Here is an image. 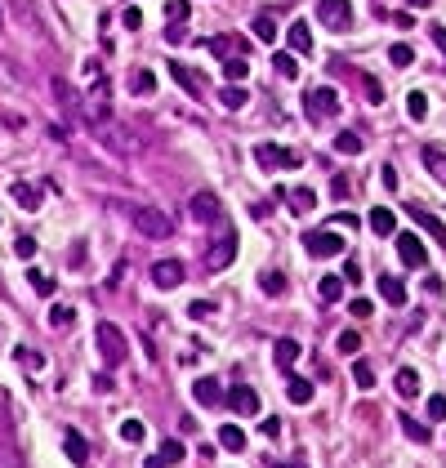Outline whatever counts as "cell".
I'll return each instance as SVG.
<instances>
[{"label":"cell","mask_w":446,"mask_h":468,"mask_svg":"<svg viewBox=\"0 0 446 468\" xmlns=\"http://www.w3.org/2000/svg\"><path fill=\"white\" fill-rule=\"evenodd\" d=\"M304 112H308V121H330L339 112V90L335 85H312L304 94Z\"/></svg>","instance_id":"obj_3"},{"label":"cell","mask_w":446,"mask_h":468,"mask_svg":"<svg viewBox=\"0 0 446 468\" xmlns=\"http://www.w3.org/2000/svg\"><path fill=\"white\" fill-rule=\"evenodd\" d=\"M219 196H214V192H196L192 196V206H188V214H192V219L196 223H214V219H219Z\"/></svg>","instance_id":"obj_11"},{"label":"cell","mask_w":446,"mask_h":468,"mask_svg":"<svg viewBox=\"0 0 446 468\" xmlns=\"http://www.w3.org/2000/svg\"><path fill=\"white\" fill-rule=\"evenodd\" d=\"M255 161L263 165V170H294L299 165V156L290 152V147H282V143H255Z\"/></svg>","instance_id":"obj_7"},{"label":"cell","mask_w":446,"mask_h":468,"mask_svg":"<svg viewBox=\"0 0 446 468\" xmlns=\"http://www.w3.org/2000/svg\"><path fill=\"white\" fill-rule=\"evenodd\" d=\"M255 36H259L263 45L277 41V18H272V14H259V18H255Z\"/></svg>","instance_id":"obj_36"},{"label":"cell","mask_w":446,"mask_h":468,"mask_svg":"<svg viewBox=\"0 0 446 468\" xmlns=\"http://www.w3.org/2000/svg\"><path fill=\"white\" fill-rule=\"evenodd\" d=\"M0 23H5V14H0Z\"/></svg>","instance_id":"obj_62"},{"label":"cell","mask_w":446,"mask_h":468,"mask_svg":"<svg viewBox=\"0 0 446 468\" xmlns=\"http://www.w3.org/2000/svg\"><path fill=\"white\" fill-rule=\"evenodd\" d=\"M121 23H125L129 31H139V27H143V14H139L134 5H129V9H125V18H121Z\"/></svg>","instance_id":"obj_54"},{"label":"cell","mask_w":446,"mask_h":468,"mask_svg":"<svg viewBox=\"0 0 446 468\" xmlns=\"http://www.w3.org/2000/svg\"><path fill=\"white\" fill-rule=\"evenodd\" d=\"M63 450H68V459H72V464H85V459H90V446H85V437H80L76 428L63 432Z\"/></svg>","instance_id":"obj_18"},{"label":"cell","mask_w":446,"mask_h":468,"mask_svg":"<svg viewBox=\"0 0 446 468\" xmlns=\"http://www.w3.org/2000/svg\"><path fill=\"white\" fill-rule=\"evenodd\" d=\"M299 353H304V348L294 344V339H277V348H272V357H277V366H282V371L299 361Z\"/></svg>","instance_id":"obj_26"},{"label":"cell","mask_w":446,"mask_h":468,"mask_svg":"<svg viewBox=\"0 0 446 468\" xmlns=\"http://www.w3.org/2000/svg\"><path fill=\"white\" fill-rule=\"evenodd\" d=\"M170 76H174V80H179V85H184V90L192 94V98H206V80H201V76H196V72H192V67H184V63H179V58L170 63Z\"/></svg>","instance_id":"obj_13"},{"label":"cell","mask_w":446,"mask_h":468,"mask_svg":"<svg viewBox=\"0 0 446 468\" xmlns=\"http://www.w3.org/2000/svg\"><path fill=\"white\" fill-rule=\"evenodd\" d=\"M371 232H379V237H393V210H384V206H379V210H371Z\"/></svg>","instance_id":"obj_33"},{"label":"cell","mask_w":446,"mask_h":468,"mask_svg":"<svg viewBox=\"0 0 446 468\" xmlns=\"http://www.w3.org/2000/svg\"><path fill=\"white\" fill-rule=\"evenodd\" d=\"M406 116H410V121H424V116H428V98H424L420 90L406 94Z\"/></svg>","instance_id":"obj_37"},{"label":"cell","mask_w":446,"mask_h":468,"mask_svg":"<svg viewBox=\"0 0 446 468\" xmlns=\"http://www.w3.org/2000/svg\"><path fill=\"white\" fill-rule=\"evenodd\" d=\"M442 420H446V397L433 393V397H428V424H442Z\"/></svg>","instance_id":"obj_45"},{"label":"cell","mask_w":446,"mask_h":468,"mask_svg":"<svg viewBox=\"0 0 446 468\" xmlns=\"http://www.w3.org/2000/svg\"><path fill=\"white\" fill-rule=\"evenodd\" d=\"M259 432H263V437H277V432H282V420H272V415H268V420L259 424Z\"/></svg>","instance_id":"obj_56"},{"label":"cell","mask_w":446,"mask_h":468,"mask_svg":"<svg viewBox=\"0 0 446 468\" xmlns=\"http://www.w3.org/2000/svg\"><path fill=\"white\" fill-rule=\"evenodd\" d=\"M424 170L446 188V152H442V147H424Z\"/></svg>","instance_id":"obj_20"},{"label":"cell","mask_w":446,"mask_h":468,"mask_svg":"<svg viewBox=\"0 0 446 468\" xmlns=\"http://www.w3.org/2000/svg\"><path fill=\"white\" fill-rule=\"evenodd\" d=\"M143 437H147V428H143L139 420H125V424H121V442H143Z\"/></svg>","instance_id":"obj_46"},{"label":"cell","mask_w":446,"mask_h":468,"mask_svg":"<svg viewBox=\"0 0 446 468\" xmlns=\"http://www.w3.org/2000/svg\"><path fill=\"white\" fill-rule=\"evenodd\" d=\"M286 41H290V49H294V54H308V49H312V31H308V23H290Z\"/></svg>","instance_id":"obj_23"},{"label":"cell","mask_w":446,"mask_h":468,"mask_svg":"<svg viewBox=\"0 0 446 468\" xmlns=\"http://www.w3.org/2000/svg\"><path fill=\"white\" fill-rule=\"evenodd\" d=\"M228 406H233L237 415H259V393L250 388V383H237V388L228 393Z\"/></svg>","instance_id":"obj_12"},{"label":"cell","mask_w":446,"mask_h":468,"mask_svg":"<svg viewBox=\"0 0 446 468\" xmlns=\"http://www.w3.org/2000/svg\"><path fill=\"white\" fill-rule=\"evenodd\" d=\"M94 339H98V353H103V361L107 366H121L125 361V334H121V326H112V321H98V330H94Z\"/></svg>","instance_id":"obj_5"},{"label":"cell","mask_w":446,"mask_h":468,"mask_svg":"<svg viewBox=\"0 0 446 468\" xmlns=\"http://www.w3.org/2000/svg\"><path fill=\"white\" fill-rule=\"evenodd\" d=\"M393 27H402V31H410V27H415V18H410V14L402 9V14H393Z\"/></svg>","instance_id":"obj_58"},{"label":"cell","mask_w":446,"mask_h":468,"mask_svg":"<svg viewBox=\"0 0 446 468\" xmlns=\"http://www.w3.org/2000/svg\"><path fill=\"white\" fill-rule=\"evenodd\" d=\"M165 14H170L174 23H184L188 14H192V5H188V0H170V5H165Z\"/></svg>","instance_id":"obj_50"},{"label":"cell","mask_w":446,"mask_h":468,"mask_svg":"<svg viewBox=\"0 0 446 468\" xmlns=\"http://www.w3.org/2000/svg\"><path fill=\"white\" fill-rule=\"evenodd\" d=\"M304 250H308V255H317V259H335V255H344V237H339L335 228L304 232Z\"/></svg>","instance_id":"obj_6"},{"label":"cell","mask_w":446,"mask_h":468,"mask_svg":"<svg viewBox=\"0 0 446 468\" xmlns=\"http://www.w3.org/2000/svg\"><path fill=\"white\" fill-rule=\"evenodd\" d=\"M223 76H228V85H241V80L250 76V58H241V54L228 58V63H223Z\"/></svg>","instance_id":"obj_28"},{"label":"cell","mask_w":446,"mask_h":468,"mask_svg":"<svg viewBox=\"0 0 446 468\" xmlns=\"http://www.w3.org/2000/svg\"><path fill=\"white\" fill-rule=\"evenodd\" d=\"M286 468H304V464H286Z\"/></svg>","instance_id":"obj_61"},{"label":"cell","mask_w":446,"mask_h":468,"mask_svg":"<svg viewBox=\"0 0 446 468\" xmlns=\"http://www.w3.org/2000/svg\"><path fill=\"white\" fill-rule=\"evenodd\" d=\"M317 299L322 304H339L344 299V277H322L317 281Z\"/></svg>","instance_id":"obj_24"},{"label":"cell","mask_w":446,"mask_h":468,"mask_svg":"<svg viewBox=\"0 0 446 468\" xmlns=\"http://www.w3.org/2000/svg\"><path fill=\"white\" fill-rule=\"evenodd\" d=\"M143 468H170V464H165L161 455H147V459H143Z\"/></svg>","instance_id":"obj_59"},{"label":"cell","mask_w":446,"mask_h":468,"mask_svg":"<svg viewBox=\"0 0 446 468\" xmlns=\"http://www.w3.org/2000/svg\"><path fill=\"white\" fill-rule=\"evenodd\" d=\"M335 348H339L344 357H357V348H361V334H357V330H344L339 339H335Z\"/></svg>","instance_id":"obj_41"},{"label":"cell","mask_w":446,"mask_h":468,"mask_svg":"<svg viewBox=\"0 0 446 468\" xmlns=\"http://www.w3.org/2000/svg\"><path fill=\"white\" fill-rule=\"evenodd\" d=\"M14 357H18V361L27 366V371H41V366H45V357L36 353V348H18V353H14Z\"/></svg>","instance_id":"obj_48"},{"label":"cell","mask_w":446,"mask_h":468,"mask_svg":"<svg viewBox=\"0 0 446 468\" xmlns=\"http://www.w3.org/2000/svg\"><path fill=\"white\" fill-rule=\"evenodd\" d=\"M156 455H161L165 464H179V459H184V442H174V437H165V442H161V450H156Z\"/></svg>","instance_id":"obj_42"},{"label":"cell","mask_w":446,"mask_h":468,"mask_svg":"<svg viewBox=\"0 0 446 468\" xmlns=\"http://www.w3.org/2000/svg\"><path fill=\"white\" fill-rule=\"evenodd\" d=\"M428 41H433V45L442 49V58H446V27H437V23H433V27H428Z\"/></svg>","instance_id":"obj_53"},{"label":"cell","mask_w":446,"mask_h":468,"mask_svg":"<svg viewBox=\"0 0 446 468\" xmlns=\"http://www.w3.org/2000/svg\"><path fill=\"white\" fill-rule=\"evenodd\" d=\"M94 139L107 147V152H117V156H134V152H143V139L134 129H129L125 121H117V116H112V121H103V125H94Z\"/></svg>","instance_id":"obj_1"},{"label":"cell","mask_w":446,"mask_h":468,"mask_svg":"<svg viewBox=\"0 0 446 468\" xmlns=\"http://www.w3.org/2000/svg\"><path fill=\"white\" fill-rule=\"evenodd\" d=\"M31 290H36V294H54V277H49V272H36V267H31Z\"/></svg>","instance_id":"obj_43"},{"label":"cell","mask_w":446,"mask_h":468,"mask_svg":"<svg viewBox=\"0 0 446 468\" xmlns=\"http://www.w3.org/2000/svg\"><path fill=\"white\" fill-rule=\"evenodd\" d=\"M165 41H170V45H179V41H188V31H184V23H174V27H165Z\"/></svg>","instance_id":"obj_55"},{"label":"cell","mask_w":446,"mask_h":468,"mask_svg":"<svg viewBox=\"0 0 446 468\" xmlns=\"http://www.w3.org/2000/svg\"><path fill=\"white\" fill-rule=\"evenodd\" d=\"M9 196L18 201V210H41V188L36 183H14Z\"/></svg>","instance_id":"obj_17"},{"label":"cell","mask_w":446,"mask_h":468,"mask_svg":"<svg viewBox=\"0 0 446 468\" xmlns=\"http://www.w3.org/2000/svg\"><path fill=\"white\" fill-rule=\"evenodd\" d=\"M344 281H349V286H357V281H361V267L357 263H344V272H339Z\"/></svg>","instance_id":"obj_57"},{"label":"cell","mask_w":446,"mask_h":468,"mask_svg":"<svg viewBox=\"0 0 446 468\" xmlns=\"http://www.w3.org/2000/svg\"><path fill=\"white\" fill-rule=\"evenodd\" d=\"M210 312H214V304H210V299H192V304H188V317H192V321H206Z\"/></svg>","instance_id":"obj_49"},{"label":"cell","mask_w":446,"mask_h":468,"mask_svg":"<svg viewBox=\"0 0 446 468\" xmlns=\"http://www.w3.org/2000/svg\"><path fill=\"white\" fill-rule=\"evenodd\" d=\"M259 290H263V294H286V277L268 267V272H259Z\"/></svg>","instance_id":"obj_35"},{"label":"cell","mask_w":446,"mask_h":468,"mask_svg":"<svg viewBox=\"0 0 446 468\" xmlns=\"http://www.w3.org/2000/svg\"><path fill=\"white\" fill-rule=\"evenodd\" d=\"M388 58H393V67H410V63H415V49H410V45H393Z\"/></svg>","instance_id":"obj_44"},{"label":"cell","mask_w":446,"mask_h":468,"mask_svg":"<svg viewBox=\"0 0 446 468\" xmlns=\"http://www.w3.org/2000/svg\"><path fill=\"white\" fill-rule=\"evenodd\" d=\"M410 219H420V223H424L428 232H433V237H437V241H446V232H442V223H437V219H433V214H428L424 206H410Z\"/></svg>","instance_id":"obj_38"},{"label":"cell","mask_w":446,"mask_h":468,"mask_svg":"<svg viewBox=\"0 0 446 468\" xmlns=\"http://www.w3.org/2000/svg\"><path fill=\"white\" fill-rule=\"evenodd\" d=\"M214 437H219L223 450H233V455H237V450H245V432H241L237 424H219V432H214Z\"/></svg>","instance_id":"obj_21"},{"label":"cell","mask_w":446,"mask_h":468,"mask_svg":"<svg viewBox=\"0 0 446 468\" xmlns=\"http://www.w3.org/2000/svg\"><path fill=\"white\" fill-rule=\"evenodd\" d=\"M361 147H366V139H361V134H353V129H339V134H335V152L361 156Z\"/></svg>","instance_id":"obj_22"},{"label":"cell","mask_w":446,"mask_h":468,"mask_svg":"<svg viewBox=\"0 0 446 468\" xmlns=\"http://www.w3.org/2000/svg\"><path fill=\"white\" fill-rule=\"evenodd\" d=\"M237 259V232H223V241L219 245H210V255H206V263H210V272H223L228 263Z\"/></svg>","instance_id":"obj_10"},{"label":"cell","mask_w":446,"mask_h":468,"mask_svg":"<svg viewBox=\"0 0 446 468\" xmlns=\"http://www.w3.org/2000/svg\"><path fill=\"white\" fill-rule=\"evenodd\" d=\"M317 18H322L326 31L344 36V31L353 27V0H317Z\"/></svg>","instance_id":"obj_4"},{"label":"cell","mask_w":446,"mask_h":468,"mask_svg":"<svg viewBox=\"0 0 446 468\" xmlns=\"http://www.w3.org/2000/svg\"><path fill=\"white\" fill-rule=\"evenodd\" d=\"M393 245H398V259H402L406 267H424L428 250H424V241L415 237V232H393Z\"/></svg>","instance_id":"obj_8"},{"label":"cell","mask_w":446,"mask_h":468,"mask_svg":"<svg viewBox=\"0 0 446 468\" xmlns=\"http://www.w3.org/2000/svg\"><path fill=\"white\" fill-rule=\"evenodd\" d=\"M206 49H210L214 58H223V63H228V58H237L245 45H241L237 36H210V41H206Z\"/></svg>","instance_id":"obj_16"},{"label":"cell","mask_w":446,"mask_h":468,"mask_svg":"<svg viewBox=\"0 0 446 468\" xmlns=\"http://www.w3.org/2000/svg\"><path fill=\"white\" fill-rule=\"evenodd\" d=\"M286 397L294 406H308V401L317 397V388H312V379H304V375H286Z\"/></svg>","instance_id":"obj_14"},{"label":"cell","mask_w":446,"mask_h":468,"mask_svg":"<svg viewBox=\"0 0 446 468\" xmlns=\"http://www.w3.org/2000/svg\"><path fill=\"white\" fill-rule=\"evenodd\" d=\"M312 206H317V196H312L308 188H299V192H290V210H294V214H312Z\"/></svg>","instance_id":"obj_39"},{"label":"cell","mask_w":446,"mask_h":468,"mask_svg":"<svg viewBox=\"0 0 446 468\" xmlns=\"http://www.w3.org/2000/svg\"><path fill=\"white\" fill-rule=\"evenodd\" d=\"M14 255H18V259H31V255H36V241H31V237H18V241H14Z\"/></svg>","instance_id":"obj_52"},{"label":"cell","mask_w":446,"mask_h":468,"mask_svg":"<svg viewBox=\"0 0 446 468\" xmlns=\"http://www.w3.org/2000/svg\"><path fill=\"white\" fill-rule=\"evenodd\" d=\"M349 312L357 317V321H366V317L375 312V304H371V299H353V304H349Z\"/></svg>","instance_id":"obj_51"},{"label":"cell","mask_w":446,"mask_h":468,"mask_svg":"<svg viewBox=\"0 0 446 468\" xmlns=\"http://www.w3.org/2000/svg\"><path fill=\"white\" fill-rule=\"evenodd\" d=\"M406 5H410V9H428V5H433V0H406Z\"/></svg>","instance_id":"obj_60"},{"label":"cell","mask_w":446,"mask_h":468,"mask_svg":"<svg viewBox=\"0 0 446 468\" xmlns=\"http://www.w3.org/2000/svg\"><path fill=\"white\" fill-rule=\"evenodd\" d=\"M129 90L134 94H156V76L147 72V67H134V72H129Z\"/></svg>","instance_id":"obj_29"},{"label":"cell","mask_w":446,"mask_h":468,"mask_svg":"<svg viewBox=\"0 0 446 468\" xmlns=\"http://www.w3.org/2000/svg\"><path fill=\"white\" fill-rule=\"evenodd\" d=\"M379 294H384L393 308H406V286H402V277H379Z\"/></svg>","instance_id":"obj_19"},{"label":"cell","mask_w":446,"mask_h":468,"mask_svg":"<svg viewBox=\"0 0 446 468\" xmlns=\"http://www.w3.org/2000/svg\"><path fill=\"white\" fill-rule=\"evenodd\" d=\"M272 67H277V76L299 80V58H294V54H286V49H282V54H272Z\"/></svg>","instance_id":"obj_31"},{"label":"cell","mask_w":446,"mask_h":468,"mask_svg":"<svg viewBox=\"0 0 446 468\" xmlns=\"http://www.w3.org/2000/svg\"><path fill=\"white\" fill-rule=\"evenodd\" d=\"M393 383H398L402 397H420V371H410V366H402V371L393 375Z\"/></svg>","instance_id":"obj_25"},{"label":"cell","mask_w":446,"mask_h":468,"mask_svg":"<svg viewBox=\"0 0 446 468\" xmlns=\"http://www.w3.org/2000/svg\"><path fill=\"white\" fill-rule=\"evenodd\" d=\"M398 424H402V432L410 442H428V424H420L415 415H398Z\"/></svg>","instance_id":"obj_34"},{"label":"cell","mask_w":446,"mask_h":468,"mask_svg":"<svg viewBox=\"0 0 446 468\" xmlns=\"http://www.w3.org/2000/svg\"><path fill=\"white\" fill-rule=\"evenodd\" d=\"M184 277H188V267L179 263V259L152 263V286H156V290H179V286H184Z\"/></svg>","instance_id":"obj_9"},{"label":"cell","mask_w":446,"mask_h":468,"mask_svg":"<svg viewBox=\"0 0 446 468\" xmlns=\"http://www.w3.org/2000/svg\"><path fill=\"white\" fill-rule=\"evenodd\" d=\"M361 90H366V103H384V85L375 76H361Z\"/></svg>","instance_id":"obj_47"},{"label":"cell","mask_w":446,"mask_h":468,"mask_svg":"<svg viewBox=\"0 0 446 468\" xmlns=\"http://www.w3.org/2000/svg\"><path fill=\"white\" fill-rule=\"evenodd\" d=\"M76 321V308H68V304H58V308H49V326H58V330H68Z\"/></svg>","instance_id":"obj_40"},{"label":"cell","mask_w":446,"mask_h":468,"mask_svg":"<svg viewBox=\"0 0 446 468\" xmlns=\"http://www.w3.org/2000/svg\"><path fill=\"white\" fill-rule=\"evenodd\" d=\"M245 98H250V94H245L241 85H223V90H219V103H223L228 112H241V107H245Z\"/></svg>","instance_id":"obj_32"},{"label":"cell","mask_w":446,"mask_h":468,"mask_svg":"<svg viewBox=\"0 0 446 468\" xmlns=\"http://www.w3.org/2000/svg\"><path fill=\"white\" fill-rule=\"evenodd\" d=\"M192 397L201 401V406H219V397H223V388H219V379H210V375H201L192 383Z\"/></svg>","instance_id":"obj_15"},{"label":"cell","mask_w":446,"mask_h":468,"mask_svg":"<svg viewBox=\"0 0 446 468\" xmlns=\"http://www.w3.org/2000/svg\"><path fill=\"white\" fill-rule=\"evenodd\" d=\"M353 383H357L361 393H371V388H375V366H371L366 357H357V361H353Z\"/></svg>","instance_id":"obj_27"},{"label":"cell","mask_w":446,"mask_h":468,"mask_svg":"<svg viewBox=\"0 0 446 468\" xmlns=\"http://www.w3.org/2000/svg\"><path fill=\"white\" fill-rule=\"evenodd\" d=\"M129 219H134V228L143 232L147 241H170L174 237V219L165 210H156V206H134V210H129Z\"/></svg>","instance_id":"obj_2"},{"label":"cell","mask_w":446,"mask_h":468,"mask_svg":"<svg viewBox=\"0 0 446 468\" xmlns=\"http://www.w3.org/2000/svg\"><path fill=\"white\" fill-rule=\"evenodd\" d=\"M0 468H27L23 464V450L14 446V437H0Z\"/></svg>","instance_id":"obj_30"}]
</instances>
